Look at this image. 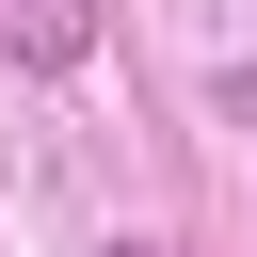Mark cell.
<instances>
[{
  "label": "cell",
  "mask_w": 257,
  "mask_h": 257,
  "mask_svg": "<svg viewBox=\"0 0 257 257\" xmlns=\"http://www.w3.org/2000/svg\"><path fill=\"white\" fill-rule=\"evenodd\" d=\"M0 48L32 80H64V64H96V0H0Z\"/></svg>",
  "instance_id": "1"
},
{
  "label": "cell",
  "mask_w": 257,
  "mask_h": 257,
  "mask_svg": "<svg viewBox=\"0 0 257 257\" xmlns=\"http://www.w3.org/2000/svg\"><path fill=\"white\" fill-rule=\"evenodd\" d=\"M112 257H177V241H112Z\"/></svg>",
  "instance_id": "2"
}]
</instances>
